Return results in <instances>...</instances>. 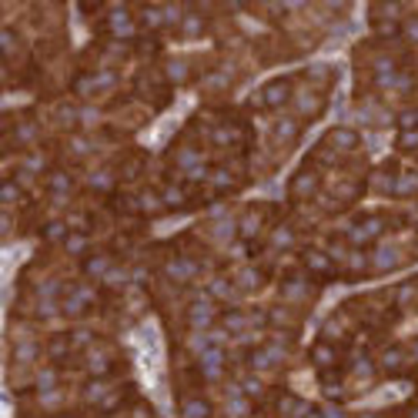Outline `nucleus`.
Masks as SVG:
<instances>
[{"mask_svg":"<svg viewBox=\"0 0 418 418\" xmlns=\"http://www.w3.org/2000/svg\"><path fill=\"white\" fill-rule=\"evenodd\" d=\"M214 318H218L214 298H211L208 291H198V294L191 298V308H187L191 328H194V332H208V328H214Z\"/></svg>","mask_w":418,"mask_h":418,"instance_id":"obj_2","label":"nucleus"},{"mask_svg":"<svg viewBox=\"0 0 418 418\" xmlns=\"http://www.w3.org/2000/svg\"><path fill=\"white\" fill-rule=\"evenodd\" d=\"M385 218L382 214H368V218H362L358 224H351L348 228V241H351V248H362V244H368V241H375V237L385 235Z\"/></svg>","mask_w":418,"mask_h":418,"instance_id":"obj_4","label":"nucleus"},{"mask_svg":"<svg viewBox=\"0 0 418 418\" xmlns=\"http://www.w3.org/2000/svg\"><path fill=\"white\" fill-rule=\"evenodd\" d=\"M164 275H167V281H174V285H191L198 275H201V264L194 262V258H171V262L164 264Z\"/></svg>","mask_w":418,"mask_h":418,"instance_id":"obj_6","label":"nucleus"},{"mask_svg":"<svg viewBox=\"0 0 418 418\" xmlns=\"http://www.w3.org/2000/svg\"><path fill=\"white\" fill-rule=\"evenodd\" d=\"M10 141H14V144H21V148H30V144L37 141V124H34V121H27V117H21V121H17V128L10 131Z\"/></svg>","mask_w":418,"mask_h":418,"instance_id":"obj_20","label":"nucleus"},{"mask_svg":"<svg viewBox=\"0 0 418 418\" xmlns=\"http://www.w3.org/2000/svg\"><path fill=\"white\" fill-rule=\"evenodd\" d=\"M321 107H325V97L321 94H314V91H301V94H294V111H298V117L301 121H312L321 114Z\"/></svg>","mask_w":418,"mask_h":418,"instance_id":"obj_10","label":"nucleus"},{"mask_svg":"<svg viewBox=\"0 0 418 418\" xmlns=\"http://www.w3.org/2000/svg\"><path fill=\"white\" fill-rule=\"evenodd\" d=\"M405 351H408V358H412V362H418V338L412 341V345H408V348H405Z\"/></svg>","mask_w":418,"mask_h":418,"instance_id":"obj_41","label":"nucleus"},{"mask_svg":"<svg viewBox=\"0 0 418 418\" xmlns=\"http://www.w3.org/2000/svg\"><path fill=\"white\" fill-rule=\"evenodd\" d=\"M305 418H325V415H321V412H314V408H312V412H308Z\"/></svg>","mask_w":418,"mask_h":418,"instance_id":"obj_42","label":"nucleus"},{"mask_svg":"<svg viewBox=\"0 0 418 418\" xmlns=\"http://www.w3.org/2000/svg\"><path fill=\"white\" fill-rule=\"evenodd\" d=\"M208 294L214 301H235L237 298V285L235 278H228V275H214L208 281Z\"/></svg>","mask_w":418,"mask_h":418,"instance_id":"obj_13","label":"nucleus"},{"mask_svg":"<svg viewBox=\"0 0 418 418\" xmlns=\"http://www.w3.org/2000/svg\"><path fill=\"white\" fill-rule=\"evenodd\" d=\"M57 418H78V415H57Z\"/></svg>","mask_w":418,"mask_h":418,"instance_id":"obj_44","label":"nucleus"},{"mask_svg":"<svg viewBox=\"0 0 418 418\" xmlns=\"http://www.w3.org/2000/svg\"><path fill=\"white\" fill-rule=\"evenodd\" d=\"M104 395H107L104 378H94L91 385H84V398H87V402H97V398H104Z\"/></svg>","mask_w":418,"mask_h":418,"instance_id":"obj_35","label":"nucleus"},{"mask_svg":"<svg viewBox=\"0 0 418 418\" xmlns=\"http://www.w3.org/2000/svg\"><path fill=\"white\" fill-rule=\"evenodd\" d=\"M325 144H328L332 151H341V154H345V151H355V148H358V134L348 131V128H335V131L328 134Z\"/></svg>","mask_w":418,"mask_h":418,"instance_id":"obj_15","label":"nucleus"},{"mask_svg":"<svg viewBox=\"0 0 418 418\" xmlns=\"http://www.w3.org/2000/svg\"><path fill=\"white\" fill-rule=\"evenodd\" d=\"M405 365H408V351H405L402 345H388V348L378 355V368L388 371V375H398Z\"/></svg>","mask_w":418,"mask_h":418,"instance_id":"obj_11","label":"nucleus"},{"mask_svg":"<svg viewBox=\"0 0 418 418\" xmlns=\"http://www.w3.org/2000/svg\"><path fill=\"white\" fill-rule=\"evenodd\" d=\"M40 235H44V241H60V244H64L67 235H71V224H67V221H60V218H54V221L44 224V231H40Z\"/></svg>","mask_w":418,"mask_h":418,"instance_id":"obj_26","label":"nucleus"},{"mask_svg":"<svg viewBox=\"0 0 418 418\" xmlns=\"http://www.w3.org/2000/svg\"><path fill=\"white\" fill-rule=\"evenodd\" d=\"M402 37H405L408 44H418V17H405V21H402Z\"/></svg>","mask_w":418,"mask_h":418,"instance_id":"obj_39","label":"nucleus"},{"mask_svg":"<svg viewBox=\"0 0 418 418\" xmlns=\"http://www.w3.org/2000/svg\"><path fill=\"white\" fill-rule=\"evenodd\" d=\"M47 355H51V362H64L67 355H74L71 335H57V338H51V345H47Z\"/></svg>","mask_w":418,"mask_h":418,"instance_id":"obj_25","label":"nucleus"},{"mask_svg":"<svg viewBox=\"0 0 418 418\" xmlns=\"http://www.w3.org/2000/svg\"><path fill=\"white\" fill-rule=\"evenodd\" d=\"M415 298H418V281H408V285L398 288V305H402V308H408Z\"/></svg>","mask_w":418,"mask_h":418,"instance_id":"obj_36","label":"nucleus"},{"mask_svg":"<svg viewBox=\"0 0 418 418\" xmlns=\"http://www.w3.org/2000/svg\"><path fill=\"white\" fill-rule=\"evenodd\" d=\"M398 151H408V154L418 151V128H415V131H402V134H398Z\"/></svg>","mask_w":418,"mask_h":418,"instance_id":"obj_37","label":"nucleus"},{"mask_svg":"<svg viewBox=\"0 0 418 418\" xmlns=\"http://www.w3.org/2000/svg\"><path fill=\"white\" fill-rule=\"evenodd\" d=\"M167 24V14H164V7H141V27H148V30H157V27Z\"/></svg>","mask_w":418,"mask_h":418,"instance_id":"obj_28","label":"nucleus"},{"mask_svg":"<svg viewBox=\"0 0 418 418\" xmlns=\"http://www.w3.org/2000/svg\"><path fill=\"white\" fill-rule=\"evenodd\" d=\"M291 97H294V84H291V78H278V80H268L262 91L251 97V104L268 107V111H278V107H285Z\"/></svg>","mask_w":418,"mask_h":418,"instance_id":"obj_1","label":"nucleus"},{"mask_svg":"<svg viewBox=\"0 0 418 418\" xmlns=\"http://www.w3.org/2000/svg\"><path fill=\"white\" fill-rule=\"evenodd\" d=\"M57 385H60L57 368H40V371H37V378H34V388H37V395H40V392H54Z\"/></svg>","mask_w":418,"mask_h":418,"instance_id":"obj_27","label":"nucleus"},{"mask_svg":"<svg viewBox=\"0 0 418 418\" xmlns=\"http://www.w3.org/2000/svg\"><path fill=\"white\" fill-rule=\"evenodd\" d=\"M408 418H418V405H415V408H412V415H408Z\"/></svg>","mask_w":418,"mask_h":418,"instance_id":"obj_43","label":"nucleus"},{"mask_svg":"<svg viewBox=\"0 0 418 418\" xmlns=\"http://www.w3.org/2000/svg\"><path fill=\"white\" fill-rule=\"evenodd\" d=\"M312 362L321 371H335L338 368V348H335V341H318L312 348Z\"/></svg>","mask_w":418,"mask_h":418,"instance_id":"obj_12","label":"nucleus"},{"mask_svg":"<svg viewBox=\"0 0 418 418\" xmlns=\"http://www.w3.org/2000/svg\"><path fill=\"white\" fill-rule=\"evenodd\" d=\"M198 368H201V375H205L208 382H221V375H224V368H228V351H224L221 345H211V348H205V351L198 355Z\"/></svg>","mask_w":418,"mask_h":418,"instance_id":"obj_5","label":"nucleus"},{"mask_svg":"<svg viewBox=\"0 0 418 418\" xmlns=\"http://www.w3.org/2000/svg\"><path fill=\"white\" fill-rule=\"evenodd\" d=\"M111 184H114V174H111V171H94V174H91V187H97V191H107V187H111Z\"/></svg>","mask_w":418,"mask_h":418,"instance_id":"obj_40","label":"nucleus"},{"mask_svg":"<svg viewBox=\"0 0 418 418\" xmlns=\"http://www.w3.org/2000/svg\"><path fill=\"white\" fill-rule=\"evenodd\" d=\"M398 262H402V258H398V251L388 248V244H378V248L368 255V268H375V271H392Z\"/></svg>","mask_w":418,"mask_h":418,"instance_id":"obj_14","label":"nucleus"},{"mask_svg":"<svg viewBox=\"0 0 418 418\" xmlns=\"http://www.w3.org/2000/svg\"><path fill=\"white\" fill-rule=\"evenodd\" d=\"M318 184H321V178H318L314 167L298 171V174L291 178V198H312V194H318Z\"/></svg>","mask_w":418,"mask_h":418,"instance_id":"obj_9","label":"nucleus"},{"mask_svg":"<svg viewBox=\"0 0 418 418\" xmlns=\"http://www.w3.org/2000/svg\"><path fill=\"white\" fill-rule=\"evenodd\" d=\"M94 301H97V294H94V288L87 285H71L67 288V294L60 298V308L67 318H80V314H87L94 308Z\"/></svg>","mask_w":418,"mask_h":418,"instance_id":"obj_3","label":"nucleus"},{"mask_svg":"<svg viewBox=\"0 0 418 418\" xmlns=\"http://www.w3.org/2000/svg\"><path fill=\"white\" fill-rule=\"evenodd\" d=\"M301 131V121H294V117H281L278 124H275V141H281V144H291L294 137Z\"/></svg>","mask_w":418,"mask_h":418,"instance_id":"obj_24","label":"nucleus"},{"mask_svg":"<svg viewBox=\"0 0 418 418\" xmlns=\"http://www.w3.org/2000/svg\"><path fill=\"white\" fill-rule=\"evenodd\" d=\"M107 30H111V37L128 40V37H134V30H137V21H134V14L128 7H114L107 14Z\"/></svg>","mask_w":418,"mask_h":418,"instance_id":"obj_7","label":"nucleus"},{"mask_svg":"<svg viewBox=\"0 0 418 418\" xmlns=\"http://www.w3.org/2000/svg\"><path fill=\"white\" fill-rule=\"evenodd\" d=\"M64 251H67V255H74V258H80V255H87V251H91V241H87L84 231H71L67 241H64Z\"/></svg>","mask_w":418,"mask_h":418,"instance_id":"obj_29","label":"nucleus"},{"mask_svg":"<svg viewBox=\"0 0 418 418\" xmlns=\"http://www.w3.org/2000/svg\"><path fill=\"white\" fill-rule=\"evenodd\" d=\"M301 262H305V268H308L312 275H321V278H332V275H335V258H332L328 251L308 248V251L301 255Z\"/></svg>","mask_w":418,"mask_h":418,"instance_id":"obj_8","label":"nucleus"},{"mask_svg":"<svg viewBox=\"0 0 418 418\" xmlns=\"http://www.w3.org/2000/svg\"><path fill=\"white\" fill-rule=\"evenodd\" d=\"M164 74H167V80L181 84V80H187V64H184L181 57H174V60H167V64H164Z\"/></svg>","mask_w":418,"mask_h":418,"instance_id":"obj_30","label":"nucleus"},{"mask_svg":"<svg viewBox=\"0 0 418 418\" xmlns=\"http://www.w3.org/2000/svg\"><path fill=\"white\" fill-rule=\"evenodd\" d=\"M47 187H51L54 198H67V194L74 191V178H71L67 171H60V167H57V171L47 174Z\"/></svg>","mask_w":418,"mask_h":418,"instance_id":"obj_16","label":"nucleus"},{"mask_svg":"<svg viewBox=\"0 0 418 418\" xmlns=\"http://www.w3.org/2000/svg\"><path fill=\"white\" fill-rule=\"evenodd\" d=\"M235 285H237V291H255V288L264 285V278L258 268H241L235 275Z\"/></svg>","mask_w":418,"mask_h":418,"instance_id":"obj_23","label":"nucleus"},{"mask_svg":"<svg viewBox=\"0 0 418 418\" xmlns=\"http://www.w3.org/2000/svg\"><path fill=\"white\" fill-rule=\"evenodd\" d=\"M278 412L285 418H305L308 412H312V405L308 402H301V398H294V395H285L281 398V405H278Z\"/></svg>","mask_w":418,"mask_h":418,"instance_id":"obj_21","label":"nucleus"},{"mask_svg":"<svg viewBox=\"0 0 418 418\" xmlns=\"http://www.w3.org/2000/svg\"><path fill=\"white\" fill-rule=\"evenodd\" d=\"M84 275H91V278H107V275H111V258H107V255H87V258H84Z\"/></svg>","mask_w":418,"mask_h":418,"instance_id":"obj_22","label":"nucleus"},{"mask_svg":"<svg viewBox=\"0 0 418 418\" xmlns=\"http://www.w3.org/2000/svg\"><path fill=\"white\" fill-rule=\"evenodd\" d=\"M161 201H164L167 211H178L187 205V191H184L181 184H164V187H161Z\"/></svg>","mask_w":418,"mask_h":418,"instance_id":"obj_19","label":"nucleus"},{"mask_svg":"<svg viewBox=\"0 0 418 418\" xmlns=\"http://www.w3.org/2000/svg\"><path fill=\"white\" fill-rule=\"evenodd\" d=\"M262 208H251V211H244L241 214V221H237V235L241 237H255L258 231H262Z\"/></svg>","mask_w":418,"mask_h":418,"instance_id":"obj_18","label":"nucleus"},{"mask_svg":"<svg viewBox=\"0 0 418 418\" xmlns=\"http://www.w3.org/2000/svg\"><path fill=\"white\" fill-rule=\"evenodd\" d=\"M291 241H294V231H291L288 224H278V231L271 235V244H275L278 251H285V248H291Z\"/></svg>","mask_w":418,"mask_h":418,"instance_id":"obj_34","label":"nucleus"},{"mask_svg":"<svg viewBox=\"0 0 418 418\" xmlns=\"http://www.w3.org/2000/svg\"><path fill=\"white\" fill-rule=\"evenodd\" d=\"M237 385H241V392L248 395V398H262V395H264V385H262V378H258V375H244Z\"/></svg>","mask_w":418,"mask_h":418,"instance_id":"obj_31","label":"nucleus"},{"mask_svg":"<svg viewBox=\"0 0 418 418\" xmlns=\"http://www.w3.org/2000/svg\"><path fill=\"white\" fill-rule=\"evenodd\" d=\"M0 40H3V57H14V51H17V30L14 27H3Z\"/></svg>","mask_w":418,"mask_h":418,"instance_id":"obj_38","label":"nucleus"},{"mask_svg":"<svg viewBox=\"0 0 418 418\" xmlns=\"http://www.w3.org/2000/svg\"><path fill=\"white\" fill-rule=\"evenodd\" d=\"M181 415L184 418H211L208 398H201V395H187V398L181 402Z\"/></svg>","mask_w":418,"mask_h":418,"instance_id":"obj_17","label":"nucleus"},{"mask_svg":"<svg viewBox=\"0 0 418 418\" xmlns=\"http://www.w3.org/2000/svg\"><path fill=\"white\" fill-rule=\"evenodd\" d=\"M181 30H184V37H201V34H205V21H201L198 14H184Z\"/></svg>","mask_w":418,"mask_h":418,"instance_id":"obj_32","label":"nucleus"},{"mask_svg":"<svg viewBox=\"0 0 418 418\" xmlns=\"http://www.w3.org/2000/svg\"><path fill=\"white\" fill-rule=\"evenodd\" d=\"M21 191H24V187L14 181V178H7V181H3V205H7V211H14V205L21 201Z\"/></svg>","mask_w":418,"mask_h":418,"instance_id":"obj_33","label":"nucleus"}]
</instances>
